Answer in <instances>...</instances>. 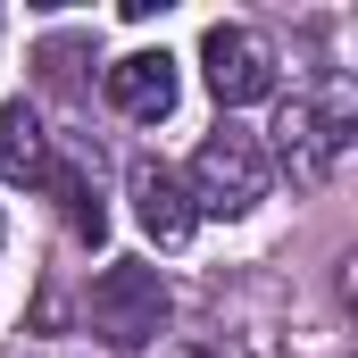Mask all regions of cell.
I'll list each match as a JSON object with an SVG mask.
<instances>
[{"label": "cell", "instance_id": "52a82bcc", "mask_svg": "<svg viewBox=\"0 0 358 358\" xmlns=\"http://www.w3.org/2000/svg\"><path fill=\"white\" fill-rule=\"evenodd\" d=\"M42 192L59 200V217H67V234H76V242H100V234H108V208H100V183H92L84 159H59V150H50Z\"/></svg>", "mask_w": 358, "mask_h": 358}, {"label": "cell", "instance_id": "277c9868", "mask_svg": "<svg viewBox=\"0 0 358 358\" xmlns=\"http://www.w3.org/2000/svg\"><path fill=\"white\" fill-rule=\"evenodd\" d=\"M200 67H208V92H217L225 108L275 92V59H267V42H259L250 25H208V34H200Z\"/></svg>", "mask_w": 358, "mask_h": 358}, {"label": "cell", "instance_id": "3957f363", "mask_svg": "<svg viewBox=\"0 0 358 358\" xmlns=\"http://www.w3.org/2000/svg\"><path fill=\"white\" fill-rule=\"evenodd\" d=\"M167 317H176V292H167L159 267H142V259L100 267V283H92V334L108 350H150L167 334Z\"/></svg>", "mask_w": 358, "mask_h": 358}, {"label": "cell", "instance_id": "ba28073f", "mask_svg": "<svg viewBox=\"0 0 358 358\" xmlns=\"http://www.w3.org/2000/svg\"><path fill=\"white\" fill-rule=\"evenodd\" d=\"M42 167H50V134L34 117V100H8L0 108V176L8 183H42Z\"/></svg>", "mask_w": 358, "mask_h": 358}, {"label": "cell", "instance_id": "8992f818", "mask_svg": "<svg viewBox=\"0 0 358 358\" xmlns=\"http://www.w3.org/2000/svg\"><path fill=\"white\" fill-rule=\"evenodd\" d=\"M134 217H142V234L159 242V250H176V242H192V192H183V176L167 167V159H134Z\"/></svg>", "mask_w": 358, "mask_h": 358}, {"label": "cell", "instance_id": "7a4b0ae2", "mask_svg": "<svg viewBox=\"0 0 358 358\" xmlns=\"http://www.w3.org/2000/svg\"><path fill=\"white\" fill-rule=\"evenodd\" d=\"M192 217H250L259 200H267V142L259 134H242V125H217L200 150H192Z\"/></svg>", "mask_w": 358, "mask_h": 358}, {"label": "cell", "instance_id": "9c48e42d", "mask_svg": "<svg viewBox=\"0 0 358 358\" xmlns=\"http://www.w3.org/2000/svg\"><path fill=\"white\" fill-rule=\"evenodd\" d=\"M150 358H275L267 334H225V325H208V334H183V342H150Z\"/></svg>", "mask_w": 358, "mask_h": 358}, {"label": "cell", "instance_id": "5b68a950", "mask_svg": "<svg viewBox=\"0 0 358 358\" xmlns=\"http://www.w3.org/2000/svg\"><path fill=\"white\" fill-rule=\"evenodd\" d=\"M100 92H108L117 117L159 125V117L176 108V59H167V50H134V59H117V67L100 76Z\"/></svg>", "mask_w": 358, "mask_h": 358}, {"label": "cell", "instance_id": "6da1fadb", "mask_svg": "<svg viewBox=\"0 0 358 358\" xmlns=\"http://www.w3.org/2000/svg\"><path fill=\"white\" fill-rule=\"evenodd\" d=\"M350 134H358V108H350L342 84L334 92H292L283 117H275V159H283L292 183H325L350 159Z\"/></svg>", "mask_w": 358, "mask_h": 358}]
</instances>
